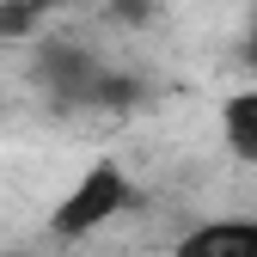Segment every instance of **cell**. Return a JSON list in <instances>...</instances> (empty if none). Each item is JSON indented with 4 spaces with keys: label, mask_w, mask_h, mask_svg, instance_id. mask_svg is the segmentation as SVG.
<instances>
[{
    "label": "cell",
    "mask_w": 257,
    "mask_h": 257,
    "mask_svg": "<svg viewBox=\"0 0 257 257\" xmlns=\"http://www.w3.org/2000/svg\"><path fill=\"white\" fill-rule=\"evenodd\" d=\"M220 141H227V153H233V159L257 166V80L220 104Z\"/></svg>",
    "instance_id": "3957f363"
},
{
    "label": "cell",
    "mask_w": 257,
    "mask_h": 257,
    "mask_svg": "<svg viewBox=\"0 0 257 257\" xmlns=\"http://www.w3.org/2000/svg\"><path fill=\"white\" fill-rule=\"evenodd\" d=\"M55 7H68V0H7L0 7V37H13V25H31L37 13H55Z\"/></svg>",
    "instance_id": "277c9868"
},
{
    "label": "cell",
    "mask_w": 257,
    "mask_h": 257,
    "mask_svg": "<svg viewBox=\"0 0 257 257\" xmlns=\"http://www.w3.org/2000/svg\"><path fill=\"white\" fill-rule=\"evenodd\" d=\"M245 61H251V74H257V19H251V31H245Z\"/></svg>",
    "instance_id": "5b68a950"
},
{
    "label": "cell",
    "mask_w": 257,
    "mask_h": 257,
    "mask_svg": "<svg viewBox=\"0 0 257 257\" xmlns=\"http://www.w3.org/2000/svg\"><path fill=\"white\" fill-rule=\"evenodd\" d=\"M128 202H135V184H128V172L116 166V159H98V166H86L80 184L55 202L49 233H55V239H86V233H98L104 220H116Z\"/></svg>",
    "instance_id": "6da1fadb"
},
{
    "label": "cell",
    "mask_w": 257,
    "mask_h": 257,
    "mask_svg": "<svg viewBox=\"0 0 257 257\" xmlns=\"http://www.w3.org/2000/svg\"><path fill=\"white\" fill-rule=\"evenodd\" d=\"M172 257H257V214H214V220H196Z\"/></svg>",
    "instance_id": "7a4b0ae2"
}]
</instances>
